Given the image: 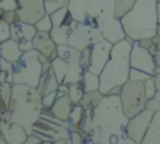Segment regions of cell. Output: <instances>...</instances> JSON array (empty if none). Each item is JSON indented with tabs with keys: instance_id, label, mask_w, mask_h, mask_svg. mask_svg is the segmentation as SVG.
<instances>
[{
	"instance_id": "6da1fadb",
	"label": "cell",
	"mask_w": 160,
	"mask_h": 144,
	"mask_svg": "<svg viewBox=\"0 0 160 144\" xmlns=\"http://www.w3.org/2000/svg\"><path fill=\"white\" fill-rule=\"evenodd\" d=\"M128 121L129 118L122 110L120 95L106 94L100 104L94 109L89 129H99V144H110V139L112 136H126L125 126Z\"/></svg>"
},
{
	"instance_id": "7a4b0ae2",
	"label": "cell",
	"mask_w": 160,
	"mask_h": 144,
	"mask_svg": "<svg viewBox=\"0 0 160 144\" xmlns=\"http://www.w3.org/2000/svg\"><path fill=\"white\" fill-rule=\"evenodd\" d=\"M126 38L132 41L155 38L159 33L158 0H136L134 6L120 19Z\"/></svg>"
},
{
	"instance_id": "3957f363",
	"label": "cell",
	"mask_w": 160,
	"mask_h": 144,
	"mask_svg": "<svg viewBox=\"0 0 160 144\" xmlns=\"http://www.w3.org/2000/svg\"><path fill=\"white\" fill-rule=\"evenodd\" d=\"M42 94L38 88L14 84L12 95L9 104L11 121L22 125L28 134L32 133V125L40 118L42 111Z\"/></svg>"
},
{
	"instance_id": "277c9868",
	"label": "cell",
	"mask_w": 160,
	"mask_h": 144,
	"mask_svg": "<svg viewBox=\"0 0 160 144\" xmlns=\"http://www.w3.org/2000/svg\"><path fill=\"white\" fill-rule=\"evenodd\" d=\"M132 40L125 38L124 40L112 45L110 59L105 68L100 73V88L99 90L106 95L116 86H122L130 75V53L132 48Z\"/></svg>"
},
{
	"instance_id": "5b68a950",
	"label": "cell",
	"mask_w": 160,
	"mask_h": 144,
	"mask_svg": "<svg viewBox=\"0 0 160 144\" xmlns=\"http://www.w3.org/2000/svg\"><path fill=\"white\" fill-rule=\"evenodd\" d=\"M40 53L35 49L22 53L21 58L12 66L14 84H24L38 88L42 75V63L39 58Z\"/></svg>"
},
{
	"instance_id": "8992f818",
	"label": "cell",
	"mask_w": 160,
	"mask_h": 144,
	"mask_svg": "<svg viewBox=\"0 0 160 144\" xmlns=\"http://www.w3.org/2000/svg\"><path fill=\"white\" fill-rule=\"evenodd\" d=\"M120 100H121L122 110L129 119L134 118L140 111H142L146 108L149 100L145 94L144 81H135L129 79L121 86Z\"/></svg>"
},
{
	"instance_id": "52a82bcc",
	"label": "cell",
	"mask_w": 160,
	"mask_h": 144,
	"mask_svg": "<svg viewBox=\"0 0 160 144\" xmlns=\"http://www.w3.org/2000/svg\"><path fill=\"white\" fill-rule=\"evenodd\" d=\"M50 16H51V21H52V29H51L50 34H51L54 41L58 45L68 44L69 36L72 33V30L76 28L79 21L74 19L68 5L59 9Z\"/></svg>"
},
{
	"instance_id": "ba28073f",
	"label": "cell",
	"mask_w": 160,
	"mask_h": 144,
	"mask_svg": "<svg viewBox=\"0 0 160 144\" xmlns=\"http://www.w3.org/2000/svg\"><path fill=\"white\" fill-rule=\"evenodd\" d=\"M68 8L79 23L85 18H98L104 11L114 9V0H69Z\"/></svg>"
},
{
	"instance_id": "9c48e42d",
	"label": "cell",
	"mask_w": 160,
	"mask_h": 144,
	"mask_svg": "<svg viewBox=\"0 0 160 144\" xmlns=\"http://www.w3.org/2000/svg\"><path fill=\"white\" fill-rule=\"evenodd\" d=\"M96 20H98V28L101 31L104 39L109 40L110 43L116 44L126 38L121 20L115 16L114 9L104 11L96 18Z\"/></svg>"
},
{
	"instance_id": "30bf717a",
	"label": "cell",
	"mask_w": 160,
	"mask_h": 144,
	"mask_svg": "<svg viewBox=\"0 0 160 144\" xmlns=\"http://www.w3.org/2000/svg\"><path fill=\"white\" fill-rule=\"evenodd\" d=\"M101 39H104V36L98 26L85 24V23H79L76 28L72 30V33L70 34L68 44L81 51L85 48H89L95 43L100 41Z\"/></svg>"
},
{
	"instance_id": "8fae6325",
	"label": "cell",
	"mask_w": 160,
	"mask_h": 144,
	"mask_svg": "<svg viewBox=\"0 0 160 144\" xmlns=\"http://www.w3.org/2000/svg\"><path fill=\"white\" fill-rule=\"evenodd\" d=\"M51 68L59 80L60 84L65 85H71L75 83L81 81L82 75L85 70L80 64H74L70 61H66L59 56H56L51 61Z\"/></svg>"
},
{
	"instance_id": "7c38bea8",
	"label": "cell",
	"mask_w": 160,
	"mask_h": 144,
	"mask_svg": "<svg viewBox=\"0 0 160 144\" xmlns=\"http://www.w3.org/2000/svg\"><path fill=\"white\" fill-rule=\"evenodd\" d=\"M154 116V111L145 108L142 111H140L134 118L129 119L126 126H125V134L128 138H130L136 144H140L151 120Z\"/></svg>"
},
{
	"instance_id": "4fadbf2b",
	"label": "cell",
	"mask_w": 160,
	"mask_h": 144,
	"mask_svg": "<svg viewBox=\"0 0 160 144\" xmlns=\"http://www.w3.org/2000/svg\"><path fill=\"white\" fill-rule=\"evenodd\" d=\"M112 43H110L106 39H101L100 41L95 43L94 45L90 46V65L88 71L94 73L96 75H100L102 69L105 68L106 63L110 59L111 49H112Z\"/></svg>"
},
{
	"instance_id": "5bb4252c",
	"label": "cell",
	"mask_w": 160,
	"mask_h": 144,
	"mask_svg": "<svg viewBox=\"0 0 160 144\" xmlns=\"http://www.w3.org/2000/svg\"><path fill=\"white\" fill-rule=\"evenodd\" d=\"M130 65L131 68L139 69L150 75H154L155 69H156L154 55L149 51V49L141 46L139 41L132 43V48L130 53Z\"/></svg>"
},
{
	"instance_id": "9a60e30c",
	"label": "cell",
	"mask_w": 160,
	"mask_h": 144,
	"mask_svg": "<svg viewBox=\"0 0 160 144\" xmlns=\"http://www.w3.org/2000/svg\"><path fill=\"white\" fill-rule=\"evenodd\" d=\"M18 3L19 8L16 11L21 21L35 24L46 14L45 0H18Z\"/></svg>"
},
{
	"instance_id": "2e32d148",
	"label": "cell",
	"mask_w": 160,
	"mask_h": 144,
	"mask_svg": "<svg viewBox=\"0 0 160 144\" xmlns=\"http://www.w3.org/2000/svg\"><path fill=\"white\" fill-rule=\"evenodd\" d=\"M32 45L35 50L45 55L50 61H52L58 56V44L54 41L50 33L38 31L35 38L32 39Z\"/></svg>"
},
{
	"instance_id": "e0dca14e",
	"label": "cell",
	"mask_w": 160,
	"mask_h": 144,
	"mask_svg": "<svg viewBox=\"0 0 160 144\" xmlns=\"http://www.w3.org/2000/svg\"><path fill=\"white\" fill-rule=\"evenodd\" d=\"M0 135L9 144H22L29 134L26 129L18 123L0 120Z\"/></svg>"
},
{
	"instance_id": "ac0fdd59",
	"label": "cell",
	"mask_w": 160,
	"mask_h": 144,
	"mask_svg": "<svg viewBox=\"0 0 160 144\" xmlns=\"http://www.w3.org/2000/svg\"><path fill=\"white\" fill-rule=\"evenodd\" d=\"M38 33V29L34 24L25 23V21H16L10 25V39L16 41L22 40H32Z\"/></svg>"
},
{
	"instance_id": "d6986e66",
	"label": "cell",
	"mask_w": 160,
	"mask_h": 144,
	"mask_svg": "<svg viewBox=\"0 0 160 144\" xmlns=\"http://www.w3.org/2000/svg\"><path fill=\"white\" fill-rule=\"evenodd\" d=\"M72 106H74V103L72 100L70 99V96L68 94L65 95H61V96H58L54 105L51 106L50 111L59 119L64 120V121H68L69 120V116H70V113L72 110Z\"/></svg>"
},
{
	"instance_id": "ffe728a7",
	"label": "cell",
	"mask_w": 160,
	"mask_h": 144,
	"mask_svg": "<svg viewBox=\"0 0 160 144\" xmlns=\"http://www.w3.org/2000/svg\"><path fill=\"white\" fill-rule=\"evenodd\" d=\"M21 55H22V51L20 49L19 41L8 39L0 44V56L6 59L8 61L15 64L21 58Z\"/></svg>"
},
{
	"instance_id": "44dd1931",
	"label": "cell",
	"mask_w": 160,
	"mask_h": 144,
	"mask_svg": "<svg viewBox=\"0 0 160 144\" xmlns=\"http://www.w3.org/2000/svg\"><path fill=\"white\" fill-rule=\"evenodd\" d=\"M140 144H160V110L154 113L152 120Z\"/></svg>"
},
{
	"instance_id": "7402d4cb",
	"label": "cell",
	"mask_w": 160,
	"mask_h": 144,
	"mask_svg": "<svg viewBox=\"0 0 160 144\" xmlns=\"http://www.w3.org/2000/svg\"><path fill=\"white\" fill-rule=\"evenodd\" d=\"M104 94L100 90H94V91H85L82 99L80 100V105L82 106L84 110H94L100 101L102 100Z\"/></svg>"
},
{
	"instance_id": "603a6c76",
	"label": "cell",
	"mask_w": 160,
	"mask_h": 144,
	"mask_svg": "<svg viewBox=\"0 0 160 144\" xmlns=\"http://www.w3.org/2000/svg\"><path fill=\"white\" fill-rule=\"evenodd\" d=\"M82 86L85 91H94V90H99L100 88V78L99 75L90 73V71H85L81 79Z\"/></svg>"
},
{
	"instance_id": "cb8c5ba5",
	"label": "cell",
	"mask_w": 160,
	"mask_h": 144,
	"mask_svg": "<svg viewBox=\"0 0 160 144\" xmlns=\"http://www.w3.org/2000/svg\"><path fill=\"white\" fill-rule=\"evenodd\" d=\"M84 116V109L80 104H74L72 110L70 113L69 116V124H70V130H78V126L80 124V121L82 120Z\"/></svg>"
},
{
	"instance_id": "d4e9b609",
	"label": "cell",
	"mask_w": 160,
	"mask_h": 144,
	"mask_svg": "<svg viewBox=\"0 0 160 144\" xmlns=\"http://www.w3.org/2000/svg\"><path fill=\"white\" fill-rule=\"evenodd\" d=\"M136 3V0H114V13L115 16L121 19Z\"/></svg>"
},
{
	"instance_id": "484cf974",
	"label": "cell",
	"mask_w": 160,
	"mask_h": 144,
	"mask_svg": "<svg viewBox=\"0 0 160 144\" xmlns=\"http://www.w3.org/2000/svg\"><path fill=\"white\" fill-rule=\"evenodd\" d=\"M84 94H85V90H84V86H82V83H81V81L69 85L68 95L70 96V99L72 100L74 104H79L80 100L82 99Z\"/></svg>"
},
{
	"instance_id": "4316f807",
	"label": "cell",
	"mask_w": 160,
	"mask_h": 144,
	"mask_svg": "<svg viewBox=\"0 0 160 144\" xmlns=\"http://www.w3.org/2000/svg\"><path fill=\"white\" fill-rule=\"evenodd\" d=\"M59 86H60V83H59L52 68H50V70L48 73V79H46V83H45V86H44V90H42V95L52 93V91H58Z\"/></svg>"
},
{
	"instance_id": "83f0119b",
	"label": "cell",
	"mask_w": 160,
	"mask_h": 144,
	"mask_svg": "<svg viewBox=\"0 0 160 144\" xmlns=\"http://www.w3.org/2000/svg\"><path fill=\"white\" fill-rule=\"evenodd\" d=\"M35 28L38 29V31H46L50 33L52 29V21H51V16L49 14H45L42 18H40L35 24Z\"/></svg>"
},
{
	"instance_id": "f1b7e54d",
	"label": "cell",
	"mask_w": 160,
	"mask_h": 144,
	"mask_svg": "<svg viewBox=\"0 0 160 144\" xmlns=\"http://www.w3.org/2000/svg\"><path fill=\"white\" fill-rule=\"evenodd\" d=\"M56 98H58V91H52V93H49V94H44V95H42V99H41L42 109L50 110L51 106L54 105Z\"/></svg>"
},
{
	"instance_id": "f546056e",
	"label": "cell",
	"mask_w": 160,
	"mask_h": 144,
	"mask_svg": "<svg viewBox=\"0 0 160 144\" xmlns=\"http://www.w3.org/2000/svg\"><path fill=\"white\" fill-rule=\"evenodd\" d=\"M144 86H145V94H146V98H148V99L154 98V95L156 94L158 89H156V86H155V81H154L152 75H151L149 79H146V80L144 81Z\"/></svg>"
},
{
	"instance_id": "4dcf8cb0",
	"label": "cell",
	"mask_w": 160,
	"mask_h": 144,
	"mask_svg": "<svg viewBox=\"0 0 160 144\" xmlns=\"http://www.w3.org/2000/svg\"><path fill=\"white\" fill-rule=\"evenodd\" d=\"M66 5H68V4H64V3H61V1L45 0V11H46V14L51 15V14H54L55 11H58L59 9H61V8L66 6Z\"/></svg>"
},
{
	"instance_id": "1f68e13d",
	"label": "cell",
	"mask_w": 160,
	"mask_h": 144,
	"mask_svg": "<svg viewBox=\"0 0 160 144\" xmlns=\"http://www.w3.org/2000/svg\"><path fill=\"white\" fill-rule=\"evenodd\" d=\"M151 75L145 73V71H141L139 69H135V68H131L130 69V75H129V79L130 80H135V81H145L146 79H149Z\"/></svg>"
},
{
	"instance_id": "d6a6232c",
	"label": "cell",
	"mask_w": 160,
	"mask_h": 144,
	"mask_svg": "<svg viewBox=\"0 0 160 144\" xmlns=\"http://www.w3.org/2000/svg\"><path fill=\"white\" fill-rule=\"evenodd\" d=\"M146 108L150 109V110L154 111V113L160 110V90L156 91V94L154 95V98H151V99L148 100Z\"/></svg>"
},
{
	"instance_id": "836d02e7",
	"label": "cell",
	"mask_w": 160,
	"mask_h": 144,
	"mask_svg": "<svg viewBox=\"0 0 160 144\" xmlns=\"http://www.w3.org/2000/svg\"><path fill=\"white\" fill-rule=\"evenodd\" d=\"M10 39V25L0 18V44Z\"/></svg>"
},
{
	"instance_id": "e575fe53",
	"label": "cell",
	"mask_w": 160,
	"mask_h": 144,
	"mask_svg": "<svg viewBox=\"0 0 160 144\" xmlns=\"http://www.w3.org/2000/svg\"><path fill=\"white\" fill-rule=\"evenodd\" d=\"M90 46L89 48H85L84 50H81V55H80V64L82 66V69L85 71H88L89 69V65H90Z\"/></svg>"
},
{
	"instance_id": "d590c367",
	"label": "cell",
	"mask_w": 160,
	"mask_h": 144,
	"mask_svg": "<svg viewBox=\"0 0 160 144\" xmlns=\"http://www.w3.org/2000/svg\"><path fill=\"white\" fill-rule=\"evenodd\" d=\"M19 8L18 0H1L0 1V9L4 11H16Z\"/></svg>"
},
{
	"instance_id": "8d00e7d4",
	"label": "cell",
	"mask_w": 160,
	"mask_h": 144,
	"mask_svg": "<svg viewBox=\"0 0 160 144\" xmlns=\"http://www.w3.org/2000/svg\"><path fill=\"white\" fill-rule=\"evenodd\" d=\"M1 19H2L5 23H8L9 25H11V24H14V23H16V21L20 20L18 11H4Z\"/></svg>"
},
{
	"instance_id": "74e56055",
	"label": "cell",
	"mask_w": 160,
	"mask_h": 144,
	"mask_svg": "<svg viewBox=\"0 0 160 144\" xmlns=\"http://www.w3.org/2000/svg\"><path fill=\"white\" fill-rule=\"evenodd\" d=\"M70 144H82V134L80 130H70Z\"/></svg>"
},
{
	"instance_id": "f35d334b",
	"label": "cell",
	"mask_w": 160,
	"mask_h": 144,
	"mask_svg": "<svg viewBox=\"0 0 160 144\" xmlns=\"http://www.w3.org/2000/svg\"><path fill=\"white\" fill-rule=\"evenodd\" d=\"M12 66H14L12 63H10L6 59H4V58L0 56V71L10 73V71H12Z\"/></svg>"
},
{
	"instance_id": "ab89813d",
	"label": "cell",
	"mask_w": 160,
	"mask_h": 144,
	"mask_svg": "<svg viewBox=\"0 0 160 144\" xmlns=\"http://www.w3.org/2000/svg\"><path fill=\"white\" fill-rule=\"evenodd\" d=\"M19 45H20V49L22 53H26V51H30L34 49V45H32V40H22V41H19Z\"/></svg>"
},
{
	"instance_id": "60d3db41",
	"label": "cell",
	"mask_w": 160,
	"mask_h": 144,
	"mask_svg": "<svg viewBox=\"0 0 160 144\" xmlns=\"http://www.w3.org/2000/svg\"><path fill=\"white\" fill-rule=\"evenodd\" d=\"M40 143H41V139L35 133H31L28 135V138L25 139V141L22 144H40Z\"/></svg>"
},
{
	"instance_id": "b9f144b4",
	"label": "cell",
	"mask_w": 160,
	"mask_h": 144,
	"mask_svg": "<svg viewBox=\"0 0 160 144\" xmlns=\"http://www.w3.org/2000/svg\"><path fill=\"white\" fill-rule=\"evenodd\" d=\"M139 44H140L141 46L146 48V49H150L151 46H154V45H158L154 38H149V39H142V40H140V41H139Z\"/></svg>"
},
{
	"instance_id": "7bdbcfd3",
	"label": "cell",
	"mask_w": 160,
	"mask_h": 144,
	"mask_svg": "<svg viewBox=\"0 0 160 144\" xmlns=\"http://www.w3.org/2000/svg\"><path fill=\"white\" fill-rule=\"evenodd\" d=\"M152 78H154V81H155V86H156V89H158V90H160V73H159V74H154V75H152Z\"/></svg>"
},
{
	"instance_id": "ee69618b",
	"label": "cell",
	"mask_w": 160,
	"mask_h": 144,
	"mask_svg": "<svg viewBox=\"0 0 160 144\" xmlns=\"http://www.w3.org/2000/svg\"><path fill=\"white\" fill-rule=\"evenodd\" d=\"M154 59H155V63L158 66H160V48H158L156 53L154 54Z\"/></svg>"
},
{
	"instance_id": "f6af8a7d",
	"label": "cell",
	"mask_w": 160,
	"mask_h": 144,
	"mask_svg": "<svg viewBox=\"0 0 160 144\" xmlns=\"http://www.w3.org/2000/svg\"><path fill=\"white\" fill-rule=\"evenodd\" d=\"M54 144H70V139H59L54 141Z\"/></svg>"
},
{
	"instance_id": "bcb514c9",
	"label": "cell",
	"mask_w": 160,
	"mask_h": 144,
	"mask_svg": "<svg viewBox=\"0 0 160 144\" xmlns=\"http://www.w3.org/2000/svg\"><path fill=\"white\" fill-rule=\"evenodd\" d=\"M154 39H155V41H156V44H158V48H160V29H159L158 35H156Z\"/></svg>"
},
{
	"instance_id": "7dc6e473",
	"label": "cell",
	"mask_w": 160,
	"mask_h": 144,
	"mask_svg": "<svg viewBox=\"0 0 160 144\" xmlns=\"http://www.w3.org/2000/svg\"><path fill=\"white\" fill-rule=\"evenodd\" d=\"M158 23L160 26V0H158Z\"/></svg>"
},
{
	"instance_id": "c3c4849f",
	"label": "cell",
	"mask_w": 160,
	"mask_h": 144,
	"mask_svg": "<svg viewBox=\"0 0 160 144\" xmlns=\"http://www.w3.org/2000/svg\"><path fill=\"white\" fill-rule=\"evenodd\" d=\"M0 144H9V143H8V141H6V140L0 135Z\"/></svg>"
},
{
	"instance_id": "681fc988",
	"label": "cell",
	"mask_w": 160,
	"mask_h": 144,
	"mask_svg": "<svg viewBox=\"0 0 160 144\" xmlns=\"http://www.w3.org/2000/svg\"><path fill=\"white\" fill-rule=\"evenodd\" d=\"M52 1H61V3H64V4H68V3H69V0H52Z\"/></svg>"
},
{
	"instance_id": "f907efd6",
	"label": "cell",
	"mask_w": 160,
	"mask_h": 144,
	"mask_svg": "<svg viewBox=\"0 0 160 144\" xmlns=\"http://www.w3.org/2000/svg\"><path fill=\"white\" fill-rule=\"evenodd\" d=\"M40 144H54V141H41Z\"/></svg>"
},
{
	"instance_id": "816d5d0a",
	"label": "cell",
	"mask_w": 160,
	"mask_h": 144,
	"mask_svg": "<svg viewBox=\"0 0 160 144\" xmlns=\"http://www.w3.org/2000/svg\"><path fill=\"white\" fill-rule=\"evenodd\" d=\"M2 13H4V10H2V9H0V18L2 16Z\"/></svg>"
},
{
	"instance_id": "f5cc1de1",
	"label": "cell",
	"mask_w": 160,
	"mask_h": 144,
	"mask_svg": "<svg viewBox=\"0 0 160 144\" xmlns=\"http://www.w3.org/2000/svg\"><path fill=\"white\" fill-rule=\"evenodd\" d=\"M0 1H1V0H0Z\"/></svg>"
}]
</instances>
